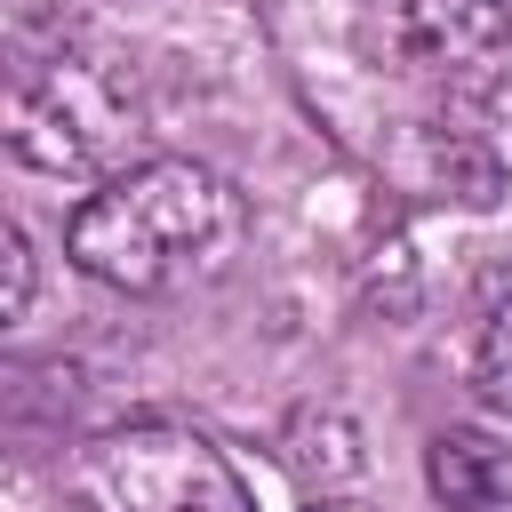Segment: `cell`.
Returning <instances> with one entry per match:
<instances>
[{
	"instance_id": "6da1fadb",
	"label": "cell",
	"mask_w": 512,
	"mask_h": 512,
	"mask_svg": "<svg viewBox=\"0 0 512 512\" xmlns=\"http://www.w3.org/2000/svg\"><path fill=\"white\" fill-rule=\"evenodd\" d=\"M240 232L248 200L200 160H136L64 216L72 264L120 296H176L208 280L240 248Z\"/></svg>"
},
{
	"instance_id": "52a82bcc",
	"label": "cell",
	"mask_w": 512,
	"mask_h": 512,
	"mask_svg": "<svg viewBox=\"0 0 512 512\" xmlns=\"http://www.w3.org/2000/svg\"><path fill=\"white\" fill-rule=\"evenodd\" d=\"M0 256H8V320H24V304H32V256H24V232L16 224L0 232Z\"/></svg>"
},
{
	"instance_id": "8992f818",
	"label": "cell",
	"mask_w": 512,
	"mask_h": 512,
	"mask_svg": "<svg viewBox=\"0 0 512 512\" xmlns=\"http://www.w3.org/2000/svg\"><path fill=\"white\" fill-rule=\"evenodd\" d=\"M472 392L488 416H512V264H496L480 280V312H472Z\"/></svg>"
},
{
	"instance_id": "5b68a950",
	"label": "cell",
	"mask_w": 512,
	"mask_h": 512,
	"mask_svg": "<svg viewBox=\"0 0 512 512\" xmlns=\"http://www.w3.org/2000/svg\"><path fill=\"white\" fill-rule=\"evenodd\" d=\"M424 472H432V496L448 512H512V448L488 440V432H472V424L440 432L432 456H424Z\"/></svg>"
},
{
	"instance_id": "ba28073f",
	"label": "cell",
	"mask_w": 512,
	"mask_h": 512,
	"mask_svg": "<svg viewBox=\"0 0 512 512\" xmlns=\"http://www.w3.org/2000/svg\"><path fill=\"white\" fill-rule=\"evenodd\" d=\"M304 512H360V504H304Z\"/></svg>"
},
{
	"instance_id": "277c9868",
	"label": "cell",
	"mask_w": 512,
	"mask_h": 512,
	"mask_svg": "<svg viewBox=\"0 0 512 512\" xmlns=\"http://www.w3.org/2000/svg\"><path fill=\"white\" fill-rule=\"evenodd\" d=\"M368 40L440 96H488L512 72V16L496 0H368Z\"/></svg>"
},
{
	"instance_id": "7a4b0ae2",
	"label": "cell",
	"mask_w": 512,
	"mask_h": 512,
	"mask_svg": "<svg viewBox=\"0 0 512 512\" xmlns=\"http://www.w3.org/2000/svg\"><path fill=\"white\" fill-rule=\"evenodd\" d=\"M80 512H256L232 456L192 424H112L72 456Z\"/></svg>"
},
{
	"instance_id": "3957f363",
	"label": "cell",
	"mask_w": 512,
	"mask_h": 512,
	"mask_svg": "<svg viewBox=\"0 0 512 512\" xmlns=\"http://www.w3.org/2000/svg\"><path fill=\"white\" fill-rule=\"evenodd\" d=\"M8 152L56 176H88L120 136V96L64 48H8Z\"/></svg>"
}]
</instances>
